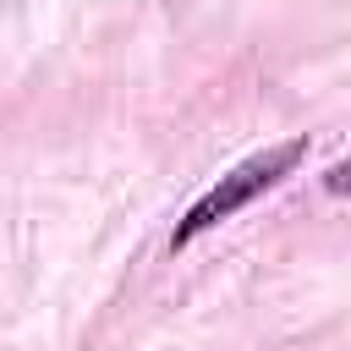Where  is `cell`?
Returning <instances> with one entry per match:
<instances>
[{
  "label": "cell",
  "mask_w": 351,
  "mask_h": 351,
  "mask_svg": "<svg viewBox=\"0 0 351 351\" xmlns=\"http://www.w3.org/2000/svg\"><path fill=\"white\" fill-rule=\"evenodd\" d=\"M307 154V143L302 137H291V143H280V148H263V154H252L247 165H236L230 176H219V186L214 192H203L192 208H186V219L176 225V236H170V247H186L192 236H203L208 225H219V219H230L236 208H247L258 192H269L296 159Z\"/></svg>",
  "instance_id": "1"
}]
</instances>
